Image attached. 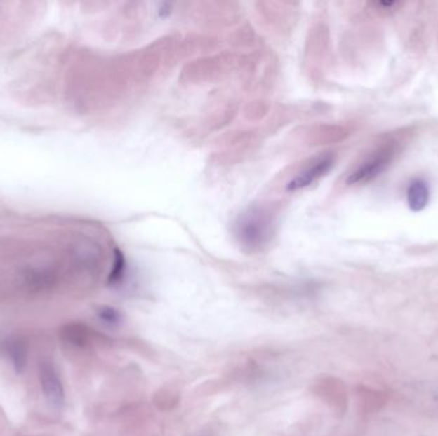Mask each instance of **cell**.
<instances>
[{
  "mask_svg": "<svg viewBox=\"0 0 438 436\" xmlns=\"http://www.w3.org/2000/svg\"><path fill=\"white\" fill-rule=\"evenodd\" d=\"M273 222L264 210L253 209L240 217L236 224V236L242 246L248 250H259L272 236Z\"/></svg>",
  "mask_w": 438,
  "mask_h": 436,
  "instance_id": "obj_1",
  "label": "cell"
},
{
  "mask_svg": "<svg viewBox=\"0 0 438 436\" xmlns=\"http://www.w3.org/2000/svg\"><path fill=\"white\" fill-rule=\"evenodd\" d=\"M394 158L392 149H383L378 153L373 154L369 159L361 163L360 167L357 168L350 177L347 178V184H364L376 179L387 169L390 163Z\"/></svg>",
  "mask_w": 438,
  "mask_h": 436,
  "instance_id": "obj_2",
  "label": "cell"
},
{
  "mask_svg": "<svg viewBox=\"0 0 438 436\" xmlns=\"http://www.w3.org/2000/svg\"><path fill=\"white\" fill-rule=\"evenodd\" d=\"M333 164H335V158L332 155L319 156L310 165L304 168L295 178H292L286 189L288 192H296L300 189L310 187L312 184L318 182L321 178L329 173V170L333 168Z\"/></svg>",
  "mask_w": 438,
  "mask_h": 436,
  "instance_id": "obj_3",
  "label": "cell"
},
{
  "mask_svg": "<svg viewBox=\"0 0 438 436\" xmlns=\"http://www.w3.org/2000/svg\"><path fill=\"white\" fill-rule=\"evenodd\" d=\"M40 386L44 393L45 400L53 408H62L65 404V388L57 371L49 364H43L39 370Z\"/></svg>",
  "mask_w": 438,
  "mask_h": 436,
  "instance_id": "obj_4",
  "label": "cell"
},
{
  "mask_svg": "<svg viewBox=\"0 0 438 436\" xmlns=\"http://www.w3.org/2000/svg\"><path fill=\"white\" fill-rule=\"evenodd\" d=\"M430 187L423 179L411 181L408 187V205L413 211H422L430 203Z\"/></svg>",
  "mask_w": 438,
  "mask_h": 436,
  "instance_id": "obj_5",
  "label": "cell"
},
{
  "mask_svg": "<svg viewBox=\"0 0 438 436\" xmlns=\"http://www.w3.org/2000/svg\"><path fill=\"white\" fill-rule=\"evenodd\" d=\"M4 352L7 353L8 358L11 360L15 370L21 374L25 370L29 358V349L26 343L18 338H11L4 343Z\"/></svg>",
  "mask_w": 438,
  "mask_h": 436,
  "instance_id": "obj_6",
  "label": "cell"
},
{
  "mask_svg": "<svg viewBox=\"0 0 438 436\" xmlns=\"http://www.w3.org/2000/svg\"><path fill=\"white\" fill-rule=\"evenodd\" d=\"M124 274H126V260H124V254L118 248H116L113 266H112V271H110L109 278H108V283L110 285H117L124 280Z\"/></svg>",
  "mask_w": 438,
  "mask_h": 436,
  "instance_id": "obj_7",
  "label": "cell"
},
{
  "mask_svg": "<svg viewBox=\"0 0 438 436\" xmlns=\"http://www.w3.org/2000/svg\"><path fill=\"white\" fill-rule=\"evenodd\" d=\"M98 318L102 321V324L108 325V327H118L122 324L124 316L116 308L109 307V306H102L98 310Z\"/></svg>",
  "mask_w": 438,
  "mask_h": 436,
  "instance_id": "obj_8",
  "label": "cell"
}]
</instances>
